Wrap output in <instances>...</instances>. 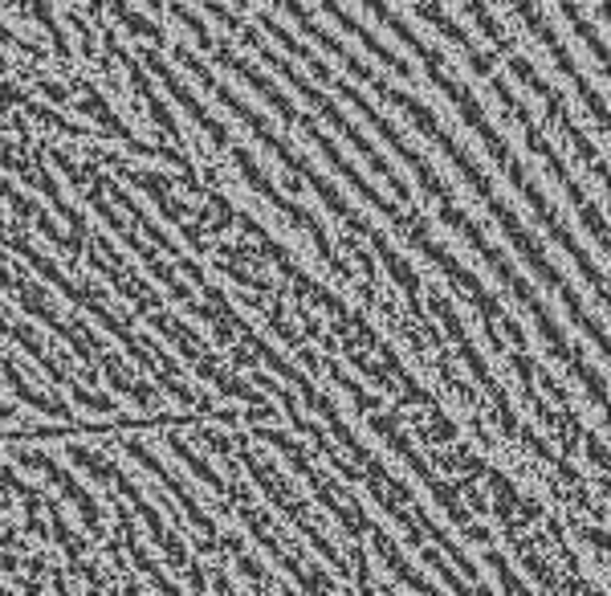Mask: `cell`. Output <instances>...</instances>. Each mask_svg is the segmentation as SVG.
Returning <instances> with one entry per match:
<instances>
[{
  "label": "cell",
  "instance_id": "6da1fadb",
  "mask_svg": "<svg viewBox=\"0 0 611 596\" xmlns=\"http://www.w3.org/2000/svg\"><path fill=\"white\" fill-rule=\"evenodd\" d=\"M498 94H501V102H506V107H510V111L518 114V123H522V128H526V143H530V152H538V155H542V160H547L550 176L559 180L562 192L571 196V204H574V213H579V221H583V225L591 229V238H595V242L603 245V250H608V257H611V225H608V221H603V213H599L595 204L587 201V192L579 189V184H574V176H571V172H567V164H562L559 155H554V148H550V143H547V135H542V131L534 128V119L526 114V107H518V99H513V94H510V90H506V87H498Z\"/></svg>",
  "mask_w": 611,
  "mask_h": 596
},
{
  "label": "cell",
  "instance_id": "7a4b0ae2",
  "mask_svg": "<svg viewBox=\"0 0 611 596\" xmlns=\"http://www.w3.org/2000/svg\"><path fill=\"white\" fill-rule=\"evenodd\" d=\"M510 70H513V78H518V82H522V87H530L538 94V99H547V111L554 114V119H559L562 123V131H567V140L574 143V148H579V152H583V160H591V168H595V176L603 180V184H608V192H611V168L603 164V160H599L595 155V148H591V143L583 140V131L574 128L571 119H567V111H562V102H559V94H554V90L547 87V78L538 74L534 65L526 62V58H513L510 62Z\"/></svg>",
  "mask_w": 611,
  "mask_h": 596
}]
</instances>
